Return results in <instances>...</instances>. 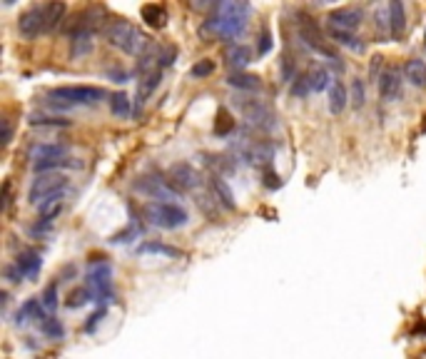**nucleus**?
<instances>
[{
  "label": "nucleus",
  "mask_w": 426,
  "mask_h": 359,
  "mask_svg": "<svg viewBox=\"0 0 426 359\" xmlns=\"http://www.w3.org/2000/svg\"><path fill=\"white\" fill-rule=\"evenodd\" d=\"M68 6L65 3H45V33H53L60 28V23L65 20Z\"/></svg>",
  "instance_id": "5701e85b"
},
{
  "label": "nucleus",
  "mask_w": 426,
  "mask_h": 359,
  "mask_svg": "<svg viewBox=\"0 0 426 359\" xmlns=\"http://www.w3.org/2000/svg\"><path fill=\"white\" fill-rule=\"evenodd\" d=\"M10 140H12V125H10V120H3V148H8L10 145Z\"/></svg>",
  "instance_id": "79ce46f5"
},
{
  "label": "nucleus",
  "mask_w": 426,
  "mask_h": 359,
  "mask_svg": "<svg viewBox=\"0 0 426 359\" xmlns=\"http://www.w3.org/2000/svg\"><path fill=\"white\" fill-rule=\"evenodd\" d=\"M142 20L150 25V28H165L167 25V12L162 6H157V3H150V6H142L140 10Z\"/></svg>",
  "instance_id": "b1692460"
},
{
  "label": "nucleus",
  "mask_w": 426,
  "mask_h": 359,
  "mask_svg": "<svg viewBox=\"0 0 426 359\" xmlns=\"http://www.w3.org/2000/svg\"><path fill=\"white\" fill-rule=\"evenodd\" d=\"M127 237H137V227H127V229H125V232H120V235H115V237H112V245H120V242H123V245H125V242H130V240H127Z\"/></svg>",
  "instance_id": "a19ab883"
},
{
  "label": "nucleus",
  "mask_w": 426,
  "mask_h": 359,
  "mask_svg": "<svg viewBox=\"0 0 426 359\" xmlns=\"http://www.w3.org/2000/svg\"><path fill=\"white\" fill-rule=\"evenodd\" d=\"M40 329H43V335H48L50 340H62V335H65V327L53 315H45L40 319Z\"/></svg>",
  "instance_id": "cd10ccee"
},
{
  "label": "nucleus",
  "mask_w": 426,
  "mask_h": 359,
  "mask_svg": "<svg viewBox=\"0 0 426 359\" xmlns=\"http://www.w3.org/2000/svg\"><path fill=\"white\" fill-rule=\"evenodd\" d=\"M30 128H70V120L53 118V115H30Z\"/></svg>",
  "instance_id": "c85d7f7f"
},
{
  "label": "nucleus",
  "mask_w": 426,
  "mask_h": 359,
  "mask_svg": "<svg viewBox=\"0 0 426 359\" xmlns=\"http://www.w3.org/2000/svg\"><path fill=\"white\" fill-rule=\"evenodd\" d=\"M30 157L33 162H48V160H60V157H70V155L65 143H45V145H35Z\"/></svg>",
  "instance_id": "a211bd4d"
},
{
  "label": "nucleus",
  "mask_w": 426,
  "mask_h": 359,
  "mask_svg": "<svg viewBox=\"0 0 426 359\" xmlns=\"http://www.w3.org/2000/svg\"><path fill=\"white\" fill-rule=\"evenodd\" d=\"M232 130H235V120H232V115H229L224 107H220V112H217L215 132H217V135H229Z\"/></svg>",
  "instance_id": "473e14b6"
},
{
  "label": "nucleus",
  "mask_w": 426,
  "mask_h": 359,
  "mask_svg": "<svg viewBox=\"0 0 426 359\" xmlns=\"http://www.w3.org/2000/svg\"><path fill=\"white\" fill-rule=\"evenodd\" d=\"M8 207H10V182L3 185V212H8Z\"/></svg>",
  "instance_id": "a18cd8bd"
},
{
  "label": "nucleus",
  "mask_w": 426,
  "mask_h": 359,
  "mask_svg": "<svg viewBox=\"0 0 426 359\" xmlns=\"http://www.w3.org/2000/svg\"><path fill=\"white\" fill-rule=\"evenodd\" d=\"M224 62H227L235 73H245V68L252 62V50H249L245 43L227 45V48H224Z\"/></svg>",
  "instance_id": "ddd939ff"
},
{
  "label": "nucleus",
  "mask_w": 426,
  "mask_h": 359,
  "mask_svg": "<svg viewBox=\"0 0 426 359\" xmlns=\"http://www.w3.org/2000/svg\"><path fill=\"white\" fill-rule=\"evenodd\" d=\"M65 210V195H57V198L45 200L43 204H37V222L40 225H50L53 220L60 217V212Z\"/></svg>",
  "instance_id": "6ab92c4d"
},
{
  "label": "nucleus",
  "mask_w": 426,
  "mask_h": 359,
  "mask_svg": "<svg viewBox=\"0 0 426 359\" xmlns=\"http://www.w3.org/2000/svg\"><path fill=\"white\" fill-rule=\"evenodd\" d=\"M377 85H379V95L387 103H396V100L402 98V75H399V70H384L379 75Z\"/></svg>",
  "instance_id": "9b49d317"
},
{
  "label": "nucleus",
  "mask_w": 426,
  "mask_h": 359,
  "mask_svg": "<svg viewBox=\"0 0 426 359\" xmlns=\"http://www.w3.org/2000/svg\"><path fill=\"white\" fill-rule=\"evenodd\" d=\"M137 252H157L165 254V257H179V249L170 247V245H162V242H145L137 247Z\"/></svg>",
  "instance_id": "2f4dec72"
},
{
  "label": "nucleus",
  "mask_w": 426,
  "mask_h": 359,
  "mask_svg": "<svg viewBox=\"0 0 426 359\" xmlns=\"http://www.w3.org/2000/svg\"><path fill=\"white\" fill-rule=\"evenodd\" d=\"M407 30V8L402 0H391L389 3V37L399 40Z\"/></svg>",
  "instance_id": "dca6fc26"
},
{
  "label": "nucleus",
  "mask_w": 426,
  "mask_h": 359,
  "mask_svg": "<svg viewBox=\"0 0 426 359\" xmlns=\"http://www.w3.org/2000/svg\"><path fill=\"white\" fill-rule=\"evenodd\" d=\"M57 299H60V297H57V282H53V285L45 287V292L40 295V302H43L45 312H55Z\"/></svg>",
  "instance_id": "72a5a7b5"
},
{
  "label": "nucleus",
  "mask_w": 426,
  "mask_h": 359,
  "mask_svg": "<svg viewBox=\"0 0 426 359\" xmlns=\"http://www.w3.org/2000/svg\"><path fill=\"white\" fill-rule=\"evenodd\" d=\"M382 60H384L382 55L371 58V65H369V75H371V78H374V80H379V78H377V70L382 68Z\"/></svg>",
  "instance_id": "c03bdc74"
},
{
  "label": "nucleus",
  "mask_w": 426,
  "mask_h": 359,
  "mask_svg": "<svg viewBox=\"0 0 426 359\" xmlns=\"http://www.w3.org/2000/svg\"><path fill=\"white\" fill-rule=\"evenodd\" d=\"M160 80H162V70H154V73H150V75H142L140 85H137V95H135V112H140L142 107H145V103H148L150 95L157 90Z\"/></svg>",
  "instance_id": "2eb2a0df"
},
{
  "label": "nucleus",
  "mask_w": 426,
  "mask_h": 359,
  "mask_svg": "<svg viewBox=\"0 0 426 359\" xmlns=\"http://www.w3.org/2000/svg\"><path fill=\"white\" fill-rule=\"evenodd\" d=\"M18 33L25 40H35L40 33H45V6H30L20 12Z\"/></svg>",
  "instance_id": "6e6552de"
},
{
  "label": "nucleus",
  "mask_w": 426,
  "mask_h": 359,
  "mask_svg": "<svg viewBox=\"0 0 426 359\" xmlns=\"http://www.w3.org/2000/svg\"><path fill=\"white\" fill-rule=\"evenodd\" d=\"M349 103H352L354 107H364L366 103V90H364V80H359V78H354L352 85H349Z\"/></svg>",
  "instance_id": "7c9ffc66"
},
{
  "label": "nucleus",
  "mask_w": 426,
  "mask_h": 359,
  "mask_svg": "<svg viewBox=\"0 0 426 359\" xmlns=\"http://www.w3.org/2000/svg\"><path fill=\"white\" fill-rule=\"evenodd\" d=\"M269 50H272V33H269V28H265L260 43H257V55H267Z\"/></svg>",
  "instance_id": "ea45409f"
},
{
  "label": "nucleus",
  "mask_w": 426,
  "mask_h": 359,
  "mask_svg": "<svg viewBox=\"0 0 426 359\" xmlns=\"http://www.w3.org/2000/svg\"><path fill=\"white\" fill-rule=\"evenodd\" d=\"M279 75H282V82H287V85L299 78V73H296V62L292 60L290 53H284L282 60H279Z\"/></svg>",
  "instance_id": "c756f323"
},
{
  "label": "nucleus",
  "mask_w": 426,
  "mask_h": 359,
  "mask_svg": "<svg viewBox=\"0 0 426 359\" xmlns=\"http://www.w3.org/2000/svg\"><path fill=\"white\" fill-rule=\"evenodd\" d=\"M103 35H105V40L112 45V48L123 50V53H127V55L142 58L152 50L150 37L145 35V33H140L137 25H132L130 20H125V18L107 20L105 28H103Z\"/></svg>",
  "instance_id": "f257e3e1"
},
{
  "label": "nucleus",
  "mask_w": 426,
  "mask_h": 359,
  "mask_svg": "<svg viewBox=\"0 0 426 359\" xmlns=\"http://www.w3.org/2000/svg\"><path fill=\"white\" fill-rule=\"evenodd\" d=\"M227 85L240 90V93H257V90H262L260 75H252V73H229Z\"/></svg>",
  "instance_id": "aec40b11"
},
{
  "label": "nucleus",
  "mask_w": 426,
  "mask_h": 359,
  "mask_svg": "<svg viewBox=\"0 0 426 359\" xmlns=\"http://www.w3.org/2000/svg\"><path fill=\"white\" fill-rule=\"evenodd\" d=\"M170 185L175 187L177 192H185V190H195L199 185V175L197 170L187 165V162H179V165H172L170 170Z\"/></svg>",
  "instance_id": "9d476101"
},
{
  "label": "nucleus",
  "mask_w": 426,
  "mask_h": 359,
  "mask_svg": "<svg viewBox=\"0 0 426 359\" xmlns=\"http://www.w3.org/2000/svg\"><path fill=\"white\" fill-rule=\"evenodd\" d=\"M265 177H267V187H279V182H274V180H277V177H274L272 173H267Z\"/></svg>",
  "instance_id": "49530a36"
},
{
  "label": "nucleus",
  "mask_w": 426,
  "mask_h": 359,
  "mask_svg": "<svg viewBox=\"0 0 426 359\" xmlns=\"http://www.w3.org/2000/svg\"><path fill=\"white\" fill-rule=\"evenodd\" d=\"M374 18H377V30L389 33V6L377 8V12H374Z\"/></svg>",
  "instance_id": "4c0bfd02"
},
{
  "label": "nucleus",
  "mask_w": 426,
  "mask_h": 359,
  "mask_svg": "<svg viewBox=\"0 0 426 359\" xmlns=\"http://www.w3.org/2000/svg\"><path fill=\"white\" fill-rule=\"evenodd\" d=\"M424 45H426V30H424Z\"/></svg>",
  "instance_id": "de8ad7c7"
},
{
  "label": "nucleus",
  "mask_w": 426,
  "mask_h": 359,
  "mask_svg": "<svg viewBox=\"0 0 426 359\" xmlns=\"http://www.w3.org/2000/svg\"><path fill=\"white\" fill-rule=\"evenodd\" d=\"M110 112L115 118L120 120H127L132 115V100L127 98L125 93H115L110 95Z\"/></svg>",
  "instance_id": "a878e982"
},
{
  "label": "nucleus",
  "mask_w": 426,
  "mask_h": 359,
  "mask_svg": "<svg viewBox=\"0 0 426 359\" xmlns=\"http://www.w3.org/2000/svg\"><path fill=\"white\" fill-rule=\"evenodd\" d=\"M145 217L150 220V225L160 229H179L190 222L187 210L177 202H148L145 204Z\"/></svg>",
  "instance_id": "20e7f679"
},
{
  "label": "nucleus",
  "mask_w": 426,
  "mask_h": 359,
  "mask_svg": "<svg viewBox=\"0 0 426 359\" xmlns=\"http://www.w3.org/2000/svg\"><path fill=\"white\" fill-rule=\"evenodd\" d=\"M107 75H110V80H112V82H127V73H125L123 68L110 70V73H107Z\"/></svg>",
  "instance_id": "37998d69"
},
{
  "label": "nucleus",
  "mask_w": 426,
  "mask_h": 359,
  "mask_svg": "<svg viewBox=\"0 0 426 359\" xmlns=\"http://www.w3.org/2000/svg\"><path fill=\"white\" fill-rule=\"evenodd\" d=\"M307 80H309V87H312V93H321V90H329L332 87V75H329L327 68H312L307 73Z\"/></svg>",
  "instance_id": "393cba45"
},
{
  "label": "nucleus",
  "mask_w": 426,
  "mask_h": 359,
  "mask_svg": "<svg viewBox=\"0 0 426 359\" xmlns=\"http://www.w3.org/2000/svg\"><path fill=\"white\" fill-rule=\"evenodd\" d=\"M327 23L332 30L354 33L362 25V10H357V8H339V10L329 12Z\"/></svg>",
  "instance_id": "1a4fd4ad"
},
{
  "label": "nucleus",
  "mask_w": 426,
  "mask_h": 359,
  "mask_svg": "<svg viewBox=\"0 0 426 359\" xmlns=\"http://www.w3.org/2000/svg\"><path fill=\"white\" fill-rule=\"evenodd\" d=\"M309 93H312V87H309L307 75H299V78L292 82V95H294V98H307Z\"/></svg>",
  "instance_id": "f704fd0d"
},
{
  "label": "nucleus",
  "mask_w": 426,
  "mask_h": 359,
  "mask_svg": "<svg viewBox=\"0 0 426 359\" xmlns=\"http://www.w3.org/2000/svg\"><path fill=\"white\" fill-rule=\"evenodd\" d=\"M296 35H299V43H302L304 48H309L312 53H317V55L324 58V60H329V62H334V65L344 68V65L339 62L337 50H334L332 45L327 43L324 33L319 30V25L309 18V15H304V12H299V15H296Z\"/></svg>",
  "instance_id": "7ed1b4c3"
},
{
  "label": "nucleus",
  "mask_w": 426,
  "mask_h": 359,
  "mask_svg": "<svg viewBox=\"0 0 426 359\" xmlns=\"http://www.w3.org/2000/svg\"><path fill=\"white\" fill-rule=\"evenodd\" d=\"M103 98H107V93L103 87H95V85H62V87H53L48 93V100L55 107H60V110L98 105Z\"/></svg>",
  "instance_id": "f03ea898"
},
{
  "label": "nucleus",
  "mask_w": 426,
  "mask_h": 359,
  "mask_svg": "<svg viewBox=\"0 0 426 359\" xmlns=\"http://www.w3.org/2000/svg\"><path fill=\"white\" fill-rule=\"evenodd\" d=\"M329 37H332L337 45H344V48L354 50V53H362V50H364L362 37H357L354 33H341V30H332V28H329Z\"/></svg>",
  "instance_id": "bb28decb"
},
{
  "label": "nucleus",
  "mask_w": 426,
  "mask_h": 359,
  "mask_svg": "<svg viewBox=\"0 0 426 359\" xmlns=\"http://www.w3.org/2000/svg\"><path fill=\"white\" fill-rule=\"evenodd\" d=\"M135 192L150 198L152 202H175L179 192L170 185V180L160 177V175H142L135 182Z\"/></svg>",
  "instance_id": "0eeeda50"
},
{
  "label": "nucleus",
  "mask_w": 426,
  "mask_h": 359,
  "mask_svg": "<svg viewBox=\"0 0 426 359\" xmlns=\"http://www.w3.org/2000/svg\"><path fill=\"white\" fill-rule=\"evenodd\" d=\"M70 187V180L60 173H48V175H35V180L30 182L28 190V202L30 204H43L45 200L65 195V190Z\"/></svg>",
  "instance_id": "423d86ee"
},
{
  "label": "nucleus",
  "mask_w": 426,
  "mask_h": 359,
  "mask_svg": "<svg viewBox=\"0 0 426 359\" xmlns=\"http://www.w3.org/2000/svg\"><path fill=\"white\" fill-rule=\"evenodd\" d=\"M87 299H93V295H90V290H87V287H82V290H75L73 295L68 297V307H78V304H85Z\"/></svg>",
  "instance_id": "58836bf2"
},
{
  "label": "nucleus",
  "mask_w": 426,
  "mask_h": 359,
  "mask_svg": "<svg viewBox=\"0 0 426 359\" xmlns=\"http://www.w3.org/2000/svg\"><path fill=\"white\" fill-rule=\"evenodd\" d=\"M15 267H18L20 274H23L25 279H33V277H37V272H40L43 260H40V254H37L35 249H23V252L15 257Z\"/></svg>",
  "instance_id": "f3484780"
},
{
  "label": "nucleus",
  "mask_w": 426,
  "mask_h": 359,
  "mask_svg": "<svg viewBox=\"0 0 426 359\" xmlns=\"http://www.w3.org/2000/svg\"><path fill=\"white\" fill-rule=\"evenodd\" d=\"M346 105H349V90L341 80H334L329 87V112L339 115V112H344Z\"/></svg>",
  "instance_id": "412c9836"
},
{
  "label": "nucleus",
  "mask_w": 426,
  "mask_h": 359,
  "mask_svg": "<svg viewBox=\"0 0 426 359\" xmlns=\"http://www.w3.org/2000/svg\"><path fill=\"white\" fill-rule=\"evenodd\" d=\"M95 37H98V30H80L70 35V58H85L93 53L95 48Z\"/></svg>",
  "instance_id": "4468645a"
},
{
  "label": "nucleus",
  "mask_w": 426,
  "mask_h": 359,
  "mask_svg": "<svg viewBox=\"0 0 426 359\" xmlns=\"http://www.w3.org/2000/svg\"><path fill=\"white\" fill-rule=\"evenodd\" d=\"M175 55H177L175 48H157V65H160V70L167 68V65H172Z\"/></svg>",
  "instance_id": "e433bc0d"
},
{
  "label": "nucleus",
  "mask_w": 426,
  "mask_h": 359,
  "mask_svg": "<svg viewBox=\"0 0 426 359\" xmlns=\"http://www.w3.org/2000/svg\"><path fill=\"white\" fill-rule=\"evenodd\" d=\"M237 107H240V112L245 115V120H249V123L257 128V130L262 132H274L279 128V118L277 112L272 110V107L267 105L265 100H257V98H240L237 100Z\"/></svg>",
  "instance_id": "39448f33"
},
{
  "label": "nucleus",
  "mask_w": 426,
  "mask_h": 359,
  "mask_svg": "<svg viewBox=\"0 0 426 359\" xmlns=\"http://www.w3.org/2000/svg\"><path fill=\"white\" fill-rule=\"evenodd\" d=\"M404 78L414 87H426V62L421 58H411L404 65Z\"/></svg>",
  "instance_id": "4be33fe9"
},
{
  "label": "nucleus",
  "mask_w": 426,
  "mask_h": 359,
  "mask_svg": "<svg viewBox=\"0 0 426 359\" xmlns=\"http://www.w3.org/2000/svg\"><path fill=\"white\" fill-rule=\"evenodd\" d=\"M210 192H212V198L217 200V204L224 207V210L232 212L237 207L235 192H232V187L227 185V180H224L222 175H212L210 177Z\"/></svg>",
  "instance_id": "f8f14e48"
},
{
  "label": "nucleus",
  "mask_w": 426,
  "mask_h": 359,
  "mask_svg": "<svg viewBox=\"0 0 426 359\" xmlns=\"http://www.w3.org/2000/svg\"><path fill=\"white\" fill-rule=\"evenodd\" d=\"M215 73V62L212 60H199L197 65H192L190 75L192 78H207V75Z\"/></svg>",
  "instance_id": "c9c22d12"
}]
</instances>
